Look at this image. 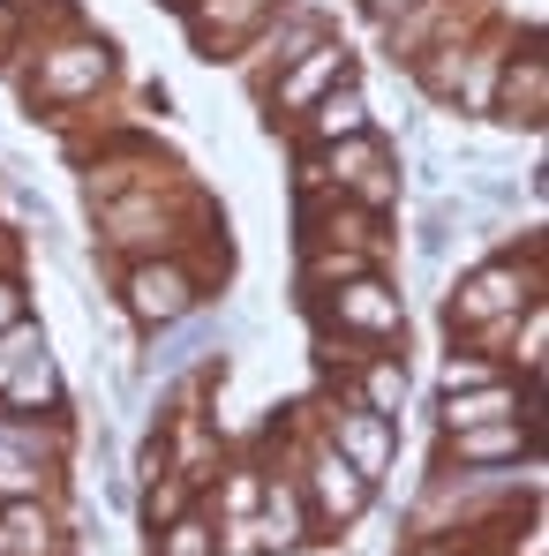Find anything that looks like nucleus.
Listing matches in <instances>:
<instances>
[{"instance_id": "nucleus-1", "label": "nucleus", "mask_w": 549, "mask_h": 556, "mask_svg": "<svg viewBox=\"0 0 549 556\" xmlns=\"http://www.w3.org/2000/svg\"><path fill=\"white\" fill-rule=\"evenodd\" d=\"M286 466H294V481H301L309 519H316L324 542H339L347 527H362L369 511H376V496H384L362 466H347L324 437H316V414H309V406H294V421H286Z\"/></svg>"}, {"instance_id": "nucleus-2", "label": "nucleus", "mask_w": 549, "mask_h": 556, "mask_svg": "<svg viewBox=\"0 0 549 556\" xmlns=\"http://www.w3.org/2000/svg\"><path fill=\"white\" fill-rule=\"evenodd\" d=\"M535 293H549L542 226H527V264H520V256H482V264L445 293V331L459 339V331H474V324H489V316H520Z\"/></svg>"}, {"instance_id": "nucleus-3", "label": "nucleus", "mask_w": 549, "mask_h": 556, "mask_svg": "<svg viewBox=\"0 0 549 556\" xmlns=\"http://www.w3.org/2000/svg\"><path fill=\"white\" fill-rule=\"evenodd\" d=\"M309 316L332 346H407V293L384 271H362L332 293H309Z\"/></svg>"}, {"instance_id": "nucleus-4", "label": "nucleus", "mask_w": 549, "mask_h": 556, "mask_svg": "<svg viewBox=\"0 0 549 556\" xmlns=\"http://www.w3.org/2000/svg\"><path fill=\"white\" fill-rule=\"evenodd\" d=\"M30 76H23V98L46 105V113H76L91 105L105 84H113V46L98 30H61V38H38L30 46Z\"/></svg>"}, {"instance_id": "nucleus-5", "label": "nucleus", "mask_w": 549, "mask_h": 556, "mask_svg": "<svg viewBox=\"0 0 549 556\" xmlns=\"http://www.w3.org/2000/svg\"><path fill=\"white\" fill-rule=\"evenodd\" d=\"M113 301H121V324H128V331H166V324H182V316H196V308L211 301V278L196 271L182 249H166V256L121 264Z\"/></svg>"}, {"instance_id": "nucleus-6", "label": "nucleus", "mask_w": 549, "mask_h": 556, "mask_svg": "<svg viewBox=\"0 0 549 556\" xmlns=\"http://www.w3.org/2000/svg\"><path fill=\"white\" fill-rule=\"evenodd\" d=\"M309 414H316V437H324V444H332V452H339L347 466H362L376 489L391 481V466H399V421H384V414L354 406L347 391H324V399H309Z\"/></svg>"}, {"instance_id": "nucleus-7", "label": "nucleus", "mask_w": 549, "mask_h": 556, "mask_svg": "<svg viewBox=\"0 0 549 556\" xmlns=\"http://www.w3.org/2000/svg\"><path fill=\"white\" fill-rule=\"evenodd\" d=\"M339 76H354V46H347L339 30H324V38H316L309 53H294V61H286V68H278V76H272V84H264L257 98L272 105L278 121H301V113H309L316 98L332 91Z\"/></svg>"}, {"instance_id": "nucleus-8", "label": "nucleus", "mask_w": 549, "mask_h": 556, "mask_svg": "<svg viewBox=\"0 0 549 556\" xmlns=\"http://www.w3.org/2000/svg\"><path fill=\"white\" fill-rule=\"evenodd\" d=\"M489 113H497L512 136L542 143V113H549V61H542V38H527L520 53H504L497 91H489Z\"/></svg>"}, {"instance_id": "nucleus-9", "label": "nucleus", "mask_w": 549, "mask_h": 556, "mask_svg": "<svg viewBox=\"0 0 549 556\" xmlns=\"http://www.w3.org/2000/svg\"><path fill=\"white\" fill-rule=\"evenodd\" d=\"M339 391H347L354 406H369V414H384V421L407 429L414 376H407V354H399V346H354V354L339 362Z\"/></svg>"}, {"instance_id": "nucleus-10", "label": "nucleus", "mask_w": 549, "mask_h": 556, "mask_svg": "<svg viewBox=\"0 0 549 556\" xmlns=\"http://www.w3.org/2000/svg\"><path fill=\"white\" fill-rule=\"evenodd\" d=\"M272 8H278V0H182L188 46H196L203 61H234V53L264 30Z\"/></svg>"}, {"instance_id": "nucleus-11", "label": "nucleus", "mask_w": 549, "mask_h": 556, "mask_svg": "<svg viewBox=\"0 0 549 556\" xmlns=\"http://www.w3.org/2000/svg\"><path fill=\"white\" fill-rule=\"evenodd\" d=\"M542 452V429H527L520 414L512 421H474V429H437V459L429 466H512Z\"/></svg>"}, {"instance_id": "nucleus-12", "label": "nucleus", "mask_w": 549, "mask_h": 556, "mask_svg": "<svg viewBox=\"0 0 549 556\" xmlns=\"http://www.w3.org/2000/svg\"><path fill=\"white\" fill-rule=\"evenodd\" d=\"M76 542L61 496H8L0 504V556H61Z\"/></svg>"}, {"instance_id": "nucleus-13", "label": "nucleus", "mask_w": 549, "mask_h": 556, "mask_svg": "<svg viewBox=\"0 0 549 556\" xmlns=\"http://www.w3.org/2000/svg\"><path fill=\"white\" fill-rule=\"evenodd\" d=\"M0 414H15V421H61L68 414V376L53 362V346H38L23 369L0 383Z\"/></svg>"}, {"instance_id": "nucleus-14", "label": "nucleus", "mask_w": 549, "mask_h": 556, "mask_svg": "<svg viewBox=\"0 0 549 556\" xmlns=\"http://www.w3.org/2000/svg\"><path fill=\"white\" fill-rule=\"evenodd\" d=\"M362 128H376V121H369L362 76H339L332 91H324L316 105H309V113H301V143H339V136H362Z\"/></svg>"}, {"instance_id": "nucleus-15", "label": "nucleus", "mask_w": 549, "mask_h": 556, "mask_svg": "<svg viewBox=\"0 0 549 556\" xmlns=\"http://www.w3.org/2000/svg\"><path fill=\"white\" fill-rule=\"evenodd\" d=\"M520 414V376H489L474 391H445L437 399V429H474V421H512Z\"/></svg>"}, {"instance_id": "nucleus-16", "label": "nucleus", "mask_w": 549, "mask_h": 556, "mask_svg": "<svg viewBox=\"0 0 549 556\" xmlns=\"http://www.w3.org/2000/svg\"><path fill=\"white\" fill-rule=\"evenodd\" d=\"M504 376H542L549 369V293H535L520 316H512V339H504Z\"/></svg>"}, {"instance_id": "nucleus-17", "label": "nucleus", "mask_w": 549, "mask_h": 556, "mask_svg": "<svg viewBox=\"0 0 549 556\" xmlns=\"http://www.w3.org/2000/svg\"><path fill=\"white\" fill-rule=\"evenodd\" d=\"M151 556H219V519H211V504L196 496L182 519H166V527L151 534Z\"/></svg>"}, {"instance_id": "nucleus-18", "label": "nucleus", "mask_w": 549, "mask_h": 556, "mask_svg": "<svg viewBox=\"0 0 549 556\" xmlns=\"http://www.w3.org/2000/svg\"><path fill=\"white\" fill-rule=\"evenodd\" d=\"M489 376H504V362H497V354H474V346L452 339V354L437 362V399H445V391H474V383H489Z\"/></svg>"}, {"instance_id": "nucleus-19", "label": "nucleus", "mask_w": 549, "mask_h": 556, "mask_svg": "<svg viewBox=\"0 0 549 556\" xmlns=\"http://www.w3.org/2000/svg\"><path fill=\"white\" fill-rule=\"evenodd\" d=\"M391 556H489L482 542H466V534H399V549Z\"/></svg>"}, {"instance_id": "nucleus-20", "label": "nucleus", "mask_w": 549, "mask_h": 556, "mask_svg": "<svg viewBox=\"0 0 549 556\" xmlns=\"http://www.w3.org/2000/svg\"><path fill=\"white\" fill-rule=\"evenodd\" d=\"M23 316H30V286H23V271H0V331Z\"/></svg>"}, {"instance_id": "nucleus-21", "label": "nucleus", "mask_w": 549, "mask_h": 556, "mask_svg": "<svg viewBox=\"0 0 549 556\" xmlns=\"http://www.w3.org/2000/svg\"><path fill=\"white\" fill-rule=\"evenodd\" d=\"M0 271H23V241H15L8 226H0Z\"/></svg>"}, {"instance_id": "nucleus-22", "label": "nucleus", "mask_w": 549, "mask_h": 556, "mask_svg": "<svg viewBox=\"0 0 549 556\" xmlns=\"http://www.w3.org/2000/svg\"><path fill=\"white\" fill-rule=\"evenodd\" d=\"M399 8H414V0H362V15H369V23H391Z\"/></svg>"}]
</instances>
